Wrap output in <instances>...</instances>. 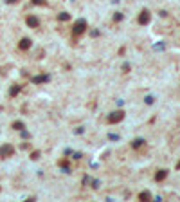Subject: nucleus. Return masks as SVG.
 <instances>
[{
    "instance_id": "obj_1",
    "label": "nucleus",
    "mask_w": 180,
    "mask_h": 202,
    "mask_svg": "<svg viewBox=\"0 0 180 202\" xmlns=\"http://www.w3.org/2000/svg\"><path fill=\"white\" fill-rule=\"evenodd\" d=\"M85 29H86V22H85V20H78L76 24H74V29H72L74 38H78L79 34H83V33H85Z\"/></svg>"
},
{
    "instance_id": "obj_2",
    "label": "nucleus",
    "mask_w": 180,
    "mask_h": 202,
    "mask_svg": "<svg viewBox=\"0 0 180 202\" xmlns=\"http://www.w3.org/2000/svg\"><path fill=\"white\" fill-rule=\"evenodd\" d=\"M13 153H15V148L11 144H2L0 146V157H2V159H7V157H11Z\"/></svg>"
},
{
    "instance_id": "obj_3",
    "label": "nucleus",
    "mask_w": 180,
    "mask_h": 202,
    "mask_svg": "<svg viewBox=\"0 0 180 202\" xmlns=\"http://www.w3.org/2000/svg\"><path fill=\"white\" fill-rule=\"evenodd\" d=\"M121 119H124V112H121V110H117V112L108 116V123H119Z\"/></svg>"
},
{
    "instance_id": "obj_4",
    "label": "nucleus",
    "mask_w": 180,
    "mask_h": 202,
    "mask_svg": "<svg viewBox=\"0 0 180 202\" xmlns=\"http://www.w3.org/2000/svg\"><path fill=\"white\" fill-rule=\"evenodd\" d=\"M148 22H150V11H146V9H144V11L139 15V24H141V26H146Z\"/></svg>"
},
{
    "instance_id": "obj_5",
    "label": "nucleus",
    "mask_w": 180,
    "mask_h": 202,
    "mask_svg": "<svg viewBox=\"0 0 180 202\" xmlns=\"http://www.w3.org/2000/svg\"><path fill=\"white\" fill-rule=\"evenodd\" d=\"M18 47H20L22 51H27V49L31 47V40H29V38H22L20 43H18Z\"/></svg>"
},
{
    "instance_id": "obj_6",
    "label": "nucleus",
    "mask_w": 180,
    "mask_h": 202,
    "mask_svg": "<svg viewBox=\"0 0 180 202\" xmlns=\"http://www.w3.org/2000/svg\"><path fill=\"white\" fill-rule=\"evenodd\" d=\"M27 26L34 29V27H38V26H40V20H38L36 16H27Z\"/></svg>"
},
{
    "instance_id": "obj_7",
    "label": "nucleus",
    "mask_w": 180,
    "mask_h": 202,
    "mask_svg": "<svg viewBox=\"0 0 180 202\" xmlns=\"http://www.w3.org/2000/svg\"><path fill=\"white\" fill-rule=\"evenodd\" d=\"M51 78L47 76V74H45V76H34L33 78V83H45V81H49Z\"/></svg>"
},
{
    "instance_id": "obj_8",
    "label": "nucleus",
    "mask_w": 180,
    "mask_h": 202,
    "mask_svg": "<svg viewBox=\"0 0 180 202\" xmlns=\"http://www.w3.org/2000/svg\"><path fill=\"white\" fill-rule=\"evenodd\" d=\"M20 90H22V87H20V85H13V87H11V90H9V96H16Z\"/></svg>"
},
{
    "instance_id": "obj_9",
    "label": "nucleus",
    "mask_w": 180,
    "mask_h": 202,
    "mask_svg": "<svg viewBox=\"0 0 180 202\" xmlns=\"http://www.w3.org/2000/svg\"><path fill=\"white\" fill-rule=\"evenodd\" d=\"M166 175H168V171H166V170H160L159 173H157L155 179H157V181H162V179H166Z\"/></svg>"
},
{
    "instance_id": "obj_10",
    "label": "nucleus",
    "mask_w": 180,
    "mask_h": 202,
    "mask_svg": "<svg viewBox=\"0 0 180 202\" xmlns=\"http://www.w3.org/2000/svg\"><path fill=\"white\" fill-rule=\"evenodd\" d=\"M13 128L15 130H24V123H22V121H15L13 123Z\"/></svg>"
},
{
    "instance_id": "obj_11",
    "label": "nucleus",
    "mask_w": 180,
    "mask_h": 202,
    "mask_svg": "<svg viewBox=\"0 0 180 202\" xmlns=\"http://www.w3.org/2000/svg\"><path fill=\"white\" fill-rule=\"evenodd\" d=\"M142 144H144L142 139H135V141H133V148H139V146H142Z\"/></svg>"
},
{
    "instance_id": "obj_12",
    "label": "nucleus",
    "mask_w": 180,
    "mask_h": 202,
    "mask_svg": "<svg viewBox=\"0 0 180 202\" xmlns=\"http://www.w3.org/2000/svg\"><path fill=\"white\" fill-rule=\"evenodd\" d=\"M139 198H141V200H148V198H150V193H148V191H144V193H141V195H139Z\"/></svg>"
},
{
    "instance_id": "obj_13",
    "label": "nucleus",
    "mask_w": 180,
    "mask_h": 202,
    "mask_svg": "<svg viewBox=\"0 0 180 202\" xmlns=\"http://www.w3.org/2000/svg\"><path fill=\"white\" fill-rule=\"evenodd\" d=\"M33 4H40V6H43V4H47V0H33Z\"/></svg>"
},
{
    "instance_id": "obj_14",
    "label": "nucleus",
    "mask_w": 180,
    "mask_h": 202,
    "mask_svg": "<svg viewBox=\"0 0 180 202\" xmlns=\"http://www.w3.org/2000/svg\"><path fill=\"white\" fill-rule=\"evenodd\" d=\"M58 18H60V20H69V13H61Z\"/></svg>"
},
{
    "instance_id": "obj_15",
    "label": "nucleus",
    "mask_w": 180,
    "mask_h": 202,
    "mask_svg": "<svg viewBox=\"0 0 180 202\" xmlns=\"http://www.w3.org/2000/svg\"><path fill=\"white\" fill-rule=\"evenodd\" d=\"M38 157H40V152H33L31 153V159H38Z\"/></svg>"
},
{
    "instance_id": "obj_16",
    "label": "nucleus",
    "mask_w": 180,
    "mask_h": 202,
    "mask_svg": "<svg viewBox=\"0 0 180 202\" xmlns=\"http://www.w3.org/2000/svg\"><path fill=\"white\" fill-rule=\"evenodd\" d=\"M7 4H15V2H18V0H6Z\"/></svg>"
},
{
    "instance_id": "obj_17",
    "label": "nucleus",
    "mask_w": 180,
    "mask_h": 202,
    "mask_svg": "<svg viewBox=\"0 0 180 202\" xmlns=\"http://www.w3.org/2000/svg\"><path fill=\"white\" fill-rule=\"evenodd\" d=\"M176 168H178V170H180V163H178V164H176Z\"/></svg>"
},
{
    "instance_id": "obj_18",
    "label": "nucleus",
    "mask_w": 180,
    "mask_h": 202,
    "mask_svg": "<svg viewBox=\"0 0 180 202\" xmlns=\"http://www.w3.org/2000/svg\"><path fill=\"white\" fill-rule=\"evenodd\" d=\"M0 190H2V188H0Z\"/></svg>"
}]
</instances>
